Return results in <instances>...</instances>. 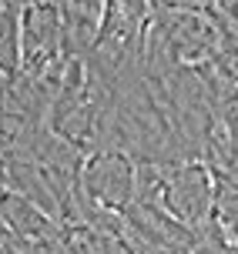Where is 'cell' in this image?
I'll list each match as a JSON object with an SVG mask.
<instances>
[{
    "instance_id": "obj_1",
    "label": "cell",
    "mask_w": 238,
    "mask_h": 254,
    "mask_svg": "<svg viewBox=\"0 0 238 254\" xmlns=\"http://www.w3.org/2000/svg\"><path fill=\"white\" fill-rule=\"evenodd\" d=\"M57 40H61V10L50 0H30V7L24 10V24H20L24 61L27 64L47 61Z\"/></svg>"
},
{
    "instance_id": "obj_2",
    "label": "cell",
    "mask_w": 238,
    "mask_h": 254,
    "mask_svg": "<svg viewBox=\"0 0 238 254\" xmlns=\"http://www.w3.org/2000/svg\"><path fill=\"white\" fill-rule=\"evenodd\" d=\"M131 188H134V174L121 154H101L88 164V190L94 201L121 207L131 197Z\"/></svg>"
},
{
    "instance_id": "obj_3",
    "label": "cell",
    "mask_w": 238,
    "mask_h": 254,
    "mask_svg": "<svg viewBox=\"0 0 238 254\" xmlns=\"http://www.w3.org/2000/svg\"><path fill=\"white\" fill-rule=\"evenodd\" d=\"M205 204H208V178L201 167H185L178 171V178L168 184V207L171 214L195 221L205 214Z\"/></svg>"
}]
</instances>
